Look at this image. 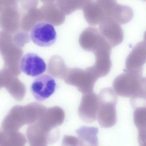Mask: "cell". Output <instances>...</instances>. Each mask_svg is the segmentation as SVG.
Masks as SVG:
<instances>
[{"label":"cell","mask_w":146,"mask_h":146,"mask_svg":"<svg viewBox=\"0 0 146 146\" xmlns=\"http://www.w3.org/2000/svg\"><path fill=\"white\" fill-rule=\"evenodd\" d=\"M56 83L53 78L50 75L43 74L36 78L30 86L31 92L37 101L45 100L54 92Z\"/></svg>","instance_id":"6"},{"label":"cell","mask_w":146,"mask_h":146,"mask_svg":"<svg viewBox=\"0 0 146 146\" xmlns=\"http://www.w3.org/2000/svg\"><path fill=\"white\" fill-rule=\"evenodd\" d=\"M83 10L85 20L92 26L99 25L106 17L98 0H86Z\"/></svg>","instance_id":"12"},{"label":"cell","mask_w":146,"mask_h":146,"mask_svg":"<svg viewBox=\"0 0 146 146\" xmlns=\"http://www.w3.org/2000/svg\"><path fill=\"white\" fill-rule=\"evenodd\" d=\"M131 104L133 109L146 106V96L141 94H138L130 98Z\"/></svg>","instance_id":"18"},{"label":"cell","mask_w":146,"mask_h":146,"mask_svg":"<svg viewBox=\"0 0 146 146\" xmlns=\"http://www.w3.org/2000/svg\"><path fill=\"white\" fill-rule=\"evenodd\" d=\"M142 75L127 71L119 75L113 82V90L116 94L124 97L131 98L140 92Z\"/></svg>","instance_id":"3"},{"label":"cell","mask_w":146,"mask_h":146,"mask_svg":"<svg viewBox=\"0 0 146 146\" xmlns=\"http://www.w3.org/2000/svg\"><path fill=\"white\" fill-rule=\"evenodd\" d=\"M144 40L145 41H146V31H145L144 35Z\"/></svg>","instance_id":"21"},{"label":"cell","mask_w":146,"mask_h":146,"mask_svg":"<svg viewBox=\"0 0 146 146\" xmlns=\"http://www.w3.org/2000/svg\"><path fill=\"white\" fill-rule=\"evenodd\" d=\"M146 63V41L139 42L134 47L126 58L127 71L142 75L143 65Z\"/></svg>","instance_id":"7"},{"label":"cell","mask_w":146,"mask_h":146,"mask_svg":"<svg viewBox=\"0 0 146 146\" xmlns=\"http://www.w3.org/2000/svg\"><path fill=\"white\" fill-rule=\"evenodd\" d=\"M61 146H80L79 139L75 136L65 135L62 140Z\"/></svg>","instance_id":"19"},{"label":"cell","mask_w":146,"mask_h":146,"mask_svg":"<svg viewBox=\"0 0 146 146\" xmlns=\"http://www.w3.org/2000/svg\"><path fill=\"white\" fill-rule=\"evenodd\" d=\"M79 42L84 50L93 53L101 49L111 46L101 35L98 29L93 27H88L82 32Z\"/></svg>","instance_id":"5"},{"label":"cell","mask_w":146,"mask_h":146,"mask_svg":"<svg viewBox=\"0 0 146 146\" xmlns=\"http://www.w3.org/2000/svg\"><path fill=\"white\" fill-rule=\"evenodd\" d=\"M19 67L25 74L33 77L39 76L46 68L44 60L38 54L33 52L27 53L22 57Z\"/></svg>","instance_id":"10"},{"label":"cell","mask_w":146,"mask_h":146,"mask_svg":"<svg viewBox=\"0 0 146 146\" xmlns=\"http://www.w3.org/2000/svg\"><path fill=\"white\" fill-rule=\"evenodd\" d=\"M111 48V47L103 48L94 53L95 62L90 67L98 78L106 76L110 71L112 66L110 58Z\"/></svg>","instance_id":"11"},{"label":"cell","mask_w":146,"mask_h":146,"mask_svg":"<svg viewBox=\"0 0 146 146\" xmlns=\"http://www.w3.org/2000/svg\"><path fill=\"white\" fill-rule=\"evenodd\" d=\"M25 135L19 131L0 132V146H25Z\"/></svg>","instance_id":"15"},{"label":"cell","mask_w":146,"mask_h":146,"mask_svg":"<svg viewBox=\"0 0 146 146\" xmlns=\"http://www.w3.org/2000/svg\"><path fill=\"white\" fill-rule=\"evenodd\" d=\"M97 127L82 126L76 133L79 140L80 146H98Z\"/></svg>","instance_id":"14"},{"label":"cell","mask_w":146,"mask_h":146,"mask_svg":"<svg viewBox=\"0 0 146 146\" xmlns=\"http://www.w3.org/2000/svg\"><path fill=\"white\" fill-rule=\"evenodd\" d=\"M98 107V96L96 94L92 92L83 94L78 110L80 118L86 123L95 121Z\"/></svg>","instance_id":"9"},{"label":"cell","mask_w":146,"mask_h":146,"mask_svg":"<svg viewBox=\"0 0 146 146\" xmlns=\"http://www.w3.org/2000/svg\"><path fill=\"white\" fill-rule=\"evenodd\" d=\"M98 25L100 33L112 48L121 43L124 34L119 24L111 18L106 17Z\"/></svg>","instance_id":"8"},{"label":"cell","mask_w":146,"mask_h":146,"mask_svg":"<svg viewBox=\"0 0 146 146\" xmlns=\"http://www.w3.org/2000/svg\"><path fill=\"white\" fill-rule=\"evenodd\" d=\"M86 0H69L65 1L64 10L66 13L70 14L75 11L83 9Z\"/></svg>","instance_id":"17"},{"label":"cell","mask_w":146,"mask_h":146,"mask_svg":"<svg viewBox=\"0 0 146 146\" xmlns=\"http://www.w3.org/2000/svg\"><path fill=\"white\" fill-rule=\"evenodd\" d=\"M133 15V10L130 7L118 4L116 1L110 9L108 16L122 25L129 22Z\"/></svg>","instance_id":"13"},{"label":"cell","mask_w":146,"mask_h":146,"mask_svg":"<svg viewBox=\"0 0 146 146\" xmlns=\"http://www.w3.org/2000/svg\"><path fill=\"white\" fill-rule=\"evenodd\" d=\"M133 119L134 124L138 130L146 128V106L135 109Z\"/></svg>","instance_id":"16"},{"label":"cell","mask_w":146,"mask_h":146,"mask_svg":"<svg viewBox=\"0 0 146 146\" xmlns=\"http://www.w3.org/2000/svg\"><path fill=\"white\" fill-rule=\"evenodd\" d=\"M98 78L90 67L84 70L74 68L69 69L65 81L68 84L76 87L84 94L93 92Z\"/></svg>","instance_id":"2"},{"label":"cell","mask_w":146,"mask_h":146,"mask_svg":"<svg viewBox=\"0 0 146 146\" xmlns=\"http://www.w3.org/2000/svg\"><path fill=\"white\" fill-rule=\"evenodd\" d=\"M31 40L36 45L42 47L50 46L54 44L57 34L54 26L49 23L42 21L36 23L31 29Z\"/></svg>","instance_id":"4"},{"label":"cell","mask_w":146,"mask_h":146,"mask_svg":"<svg viewBox=\"0 0 146 146\" xmlns=\"http://www.w3.org/2000/svg\"><path fill=\"white\" fill-rule=\"evenodd\" d=\"M98 96V122L102 127H111L115 124L117 120L116 106L117 96L112 89L107 88L102 89Z\"/></svg>","instance_id":"1"},{"label":"cell","mask_w":146,"mask_h":146,"mask_svg":"<svg viewBox=\"0 0 146 146\" xmlns=\"http://www.w3.org/2000/svg\"><path fill=\"white\" fill-rule=\"evenodd\" d=\"M138 141L140 146H146V128L138 130Z\"/></svg>","instance_id":"20"}]
</instances>
